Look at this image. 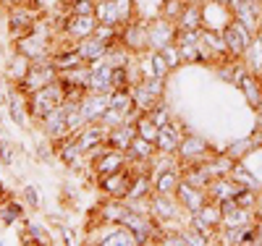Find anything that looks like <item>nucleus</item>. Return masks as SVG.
Segmentation results:
<instances>
[{
	"label": "nucleus",
	"mask_w": 262,
	"mask_h": 246,
	"mask_svg": "<svg viewBox=\"0 0 262 246\" xmlns=\"http://www.w3.org/2000/svg\"><path fill=\"white\" fill-rule=\"evenodd\" d=\"M66 102V95H63V84L60 79L45 84V86H39L34 89V92H29V113L39 121H45L55 107H60Z\"/></svg>",
	"instance_id": "obj_1"
},
{
	"label": "nucleus",
	"mask_w": 262,
	"mask_h": 246,
	"mask_svg": "<svg viewBox=\"0 0 262 246\" xmlns=\"http://www.w3.org/2000/svg\"><path fill=\"white\" fill-rule=\"evenodd\" d=\"M223 42H226V50L231 53V55H242V53H247L249 50V44H252V34H249V29L242 24V21H231V24H226L223 27Z\"/></svg>",
	"instance_id": "obj_2"
},
{
	"label": "nucleus",
	"mask_w": 262,
	"mask_h": 246,
	"mask_svg": "<svg viewBox=\"0 0 262 246\" xmlns=\"http://www.w3.org/2000/svg\"><path fill=\"white\" fill-rule=\"evenodd\" d=\"M107 105H111V92H107V95H95V92L86 95L79 102V113H81L84 126L86 123H100L102 116H105V110H107Z\"/></svg>",
	"instance_id": "obj_3"
},
{
	"label": "nucleus",
	"mask_w": 262,
	"mask_h": 246,
	"mask_svg": "<svg viewBox=\"0 0 262 246\" xmlns=\"http://www.w3.org/2000/svg\"><path fill=\"white\" fill-rule=\"evenodd\" d=\"M42 126H45L48 139H53V142L66 139V133L71 131V123H69V102H63L60 107H55L53 113L42 121Z\"/></svg>",
	"instance_id": "obj_4"
},
{
	"label": "nucleus",
	"mask_w": 262,
	"mask_h": 246,
	"mask_svg": "<svg viewBox=\"0 0 262 246\" xmlns=\"http://www.w3.org/2000/svg\"><path fill=\"white\" fill-rule=\"evenodd\" d=\"M90 92H95V95L113 92V63L107 58L95 63V69L90 74Z\"/></svg>",
	"instance_id": "obj_5"
},
{
	"label": "nucleus",
	"mask_w": 262,
	"mask_h": 246,
	"mask_svg": "<svg viewBox=\"0 0 262 246\" xmlns=\"http://www.w3.org/2000/svg\"><path fill=\"white\" fill-rule=\"evenodd\" d=\"M207 191L205 189H200V186H191L189 181H184L181 178V184H179V189H176V196H179V205L184 207V210H189L191 215H196L205 205H207V196H205Z\"/></svg>",
	"instance_id": "obj_6"
},
{
	"label": "nucleus",
	"mask_w": 262,
	"mask_h": 246,
	"mask_svg": "<svg viewBox=\"0 0 262 246\" xmlns=\"http://www.w3.org/2000/svg\"><path fill=\"white\" fill-rule=\"evenodd\" d=\"M107 133H111V128H107L105 123H86V128L76 137V144H79L81 154L100 149V144L107 142Z\"/></svg>",
	"instance_id": "obj_7"
},
{
	"label": "nucleus",
	"mask_w": 262,
	"mask_h": 246,
	"mask_svg": "<svg viewBox=\"0 0 262 246\" xmlns=\"http://www.w3.org/2000/svg\"><path fill=\"white\" fill-rule=\"evenodd\" d=\"M18 53L27 55L29 60H42L48 55V39L39 29H32L29 34H24L18 39Z\"/></svg>",
	"instance_id": "obj_8"
},
{
	"label": "nucleus",
	"mask_w": 262,
	"mask_h": 246,
	"mask_svg": "<svg viewBox=\"0 0 262 246\" xmlns=\"http://www.w3.org/2000/svg\"><path fill=\"white\" fill-rule=\"evenodd\" d=\"M176 34H179V27H173L168 18H160L149 27V48L152 50H163L168 44L176 42Z\"/></svg>",
	"instance_id": "obj_9"
},
{
	"label": "nucleus",
	"mask_w": 262,
	"mask_h": 246,
	"mask_svg": "<svg viewBox=\"0 0 262 246\" xmlns=\"http://www.w3.org/2000/svg\"><path fill=\"white\" fill-rule=\"evenodd\" d=\"M76 50H79V55H81V60L84 63H97V60H102L105 55H107V42H102L100 37H84V39H79V44H76Z\"/></svg>",
	"instance_id": "obj_10"
},
{
	"label": "nucleus",
	"mask_w": 262,
	"mask_h": 246,
	"mask_svg": "<svg viewBox=\"0 0 262 246\" xmlns=\"http://www.w3.org/2000/svg\"><path fill=\"white\" fill-rule=\"evenodd\" d=\"M181 142H184V137L179 133V128L173 126V123H165V126H160V131H158L155 149L163 152V154H173V152H179Z\"/></svg>",
	"instance_id": "obj_11"
},
{
	"label": "nucleus",
	"mask_w": 262,
	"mask_h": 246,
	"mask_svg": "<svg viewBox=\"0 0 262 246\" xmlns=\"http://www.w3.org/2000/svg\"><path fill=\"white\" fill-rule=\"evenodd\" d=\"M97 16H79L74 13L69 21H66V32H69L74 39H84V37H92L97 29Z\"/></svg>",
	"instance_id": "obj_12"
},
{
	"label": "nucleus",
	"mask_w": 262,
	"mask_h": 246,
	"mask_svg": "<svg viewBox=\"0 0 262 246\" xmlns=\"http://www.w3.org/2000/svg\"><path fill=\"white\" fill-rule=\"evenodd\" d=\"M137 139V123L131 126V123H121V126H116V128H111V133H107V147H116V149H123V152H128V147H131V142Z\"/></svg>",
	"instance_id": "obj_13"
},
{
	"label": "nucleus",
	"mask_w": 262,
	"mask_h": 246,
	"mask_svg": "<svg viewBox=\"0 0 262 246\" xmlns=\"http://www.w3.org/2000/svg\"><path fill=\"white\" fill-rule=\"evenodd\" d=\"M58 79V69L53 63H48V65H37V69H29V74H27V79L21 81L29 92H34V89H39V86H45V84H50V81H55Z\"/></svg>",
	"instance_id": "obj_14"
},
{
	"label": "nucleus",
	"mask_w": 262,
	"mask_h": 246,
	"mask_svg": "<svg viewBox=\"0 0 262 246\" xmlns=\"http://www.w3.org/2000/svg\"><path fill=\"white\" fill-rule=\"evenodd\" d=\"M179 158L184 163H189V165L196 163V160H202V158H207V142L200 139V137H186L181 142V147H179Z\"/></svg>",
	"instance_id": "obj_15"
},
{
	"label": "nucleus",
	"mask_w": 262,
	"mask_h": 246,
	"mask_svg": "<svg viewBox=\"0 0 262 246\" xmlns=\"http://www.w3.org/2000/svg\"><path fill=\"white\" fill-rule=\"evenodd\" d=\"M123 165H126L123 149L111 147L105 154H97V175H111V173H118V170H123Z\"/></svg>",
	"instance_id": "obj_16"
},
{
	"label": "nucleus",
	"mask_w": 262,
	"mask_h": 246,
	"mask_svg": "<svg viewBox=\"0 0 262 246\" xmlns=\"http://www.w3.org/2000/svg\"><path fill=\"white\" fill-rule=\"evenodd\" d=\"M181 184V175L176 168H163L155 173V181H152V189H155L158 194H176Z\"/></svg>",
	"instance_id": "obj_17"
},
{
	"label": "nucleus",
	"mask_w": 262,
	"mask_h": 246,
	"mask_svg": "<svg viewBox=\"0 0 262 246\" xmlns=\"http://www.w3.org/2000/svg\"><path fill=\"white\" fill-rule=\"evenodd\" d=\"M168 71H170V63L163 55V50H152L147 55V63H144V79H158V76L165 79Z\"/></svg>",
	"instance_id": "obj_18"
},
{
	"label": "nucleus",
	"mask_w": 262,
	"mask_h": 246,
	"mask_svg": "<svg viewBox=\"0 0 262 246\" xmlns=\"http://www.w3.org/2000/svg\"><path fill=\"white\" fill-rule=\"evenodd\" d=\"M100 243H102V246H137L139 241H137V236H134V231H131V228L118 226L116 231L105 233V236L100 238Z\"/></svg>",
	"instance_id": "obj_19"
},
{
	"label": "nucleus",
	"mask_w": 262,
	"mask_h": 246,
	"mask_svg": "<svg viewBox=\"0 0 262 246\" xmlns=\"http://www.w3.org/2000/svg\"><path fill=\"white\" fill-rule=\"evenodd\" d=\"M238 86L244 89V97H247V102L252 107H262V86H259L257 76L242 74V76H238Z\"/></svg>",
	"instance_id": "obj_20"
},
{
	"label": "nucleus",
	"mask_w": 262,
	"mask_h": 246,
	"mask_svg": "<svg viewBox=\"0 0 262 246\" xmlns=\"http://www.w3.org/2000/svg\"><path fill=\"white\" fill-rule=\"evenodd\" d=\"M202 21H205L202 8H196L194 3H189L186 8H181V16H179V29H194V32H200V29H202Z\"/></svg>",
	"instance_id": "obj_21"
},
{
	"label": "nucleus",
	"mask_w": 262,
	"mask_h": 246,
	"mask_svg": "<svg viewBox=\"0 0 262 246\" xmlns=\"http://www.w3.org/2000/svg\"><path fill=\"white\" fill-rule=\"evenodd\" d=\"M123 42L128 50H144V48H149V29L147 27H128L123 34Z\"/></svg>",
	"instance_id": "obj_22"
},
{
	"label": "nucleus",
	"mask_w": 262,
	"mask_h": 246,
	"mask_svg": "<svg viewBox=\"0 0 262 246\" xmlns=\"http://www.w3.org/2000/svg\"><path fill=\"white\" fill-rule=\"evenodd\" d=\"M95 16L100 24H107V27H116L121 16H118V3L116 0H100L97 8H95Z\"/></svg>",
	"instance_id": "obj_23"
},
{
	"label": "nucleus",
	"mask_w": 262,
	"mask_h": 246,
	"mask_svg": "<svg viewBox=\"0 0 262 246\" xmlns=\"http://www.w3.org/2000/svg\"><path fill=\"white\" fill-rule=\"evenodd\" d=\"M170 196L173 194H158L155 191V196H152V202H149V210L158 212L160 217H176L179 207H176V202H173Z\"/></svg>",
	"instance_id": "obj_24"
},
{
	"label": "nucleus",
	"mask_w": 262,
	"mask_h": 246,
	"mask_svg": "<svg viewBox=\"0 0 262 246\" xmlns=\"http://www.w3.org/2000/svg\"><path fill=\"white\" fill-rule=\"evenodd\" d=\"M8 27H11V32L13 34H29L34 27H32V16L24 11V8H11V13H8Z\"/></svg>",
	"instance_id": "obj_25"
},
{
	"label": "nucleus",
	"mask_w": 262,
	"mask_h": 246,
	"mask_svg": "<svg viewBox=\"0 0 262 246\" xmlns=\"http://www.w3.org/2000/svg\"><path fill=\"white\" fill-rule=\"evenodd\" d=\"M158 131H160V126L152 121L149 116H142L137 121V137H142V139H147L152 144H155V139H158Z\"/></svg>",
	"instance_id": "obj_26"
},
{
	"label": "nucleus",
	"mask_w": 262,
	"mask_h": 246,
	"mask_svg": "<svg viewBox=\"0 0 262 246\" xmlns=\"http://www.w3.org/2000/svg\"><path fill=\"white\" fill-rule=\"evenodd\" d=\"M128 154H134L137 160H149L152 154H155V144L142 139V137H137L134 142H131V147H128Z\"/></svg>",
	"instance_id": "obj_27"
},
{
	"label": "nucleus",
	"mask_w": 262,
	"mask_h": 246,
	"mask_svg": "<svg viewBox=\"0 0 262 246\" xmlns=\"http://www.w3.org/2000/svg\"><path fill=\"white\" fill-rule=\"evenodd\" d=\"M29 63H32V60H29L27 55L18 53V55L13 58V63H11V79H13V81H24L27 74H29Z\"/></svg>",
	"instance_id": "obj_28"
},
{
	"label": "nucleus",
	"mask_w": 262,
	"mask_h": 246,
	"mask_svg": "<svg viewBox=\"0 0 262 246\" xmlns=\"http://www.w3.org/2000/svg\"><path fill=\"white\" fill-rule=\"evenodd\" d=\"M131 95H134V105H137V107H142L144 113H147L149 107H155V105H158V97H152V95L147 92V89H144L142 84H139V86H137Z\"/></svg>",
	"instance_id": "obj_29"
},
{
	"label": "nucleus",
	"mask_w": 262,
	"mask_h": 246,
	"mask_svg": "<svg viewBox=\"0 0 262 246\" xmlns=\"http://www.w3.org/2000/svg\"><path fill=\"white\" fill-rule=\"evenodd\" d=\"M223 222H226V226H231V228L247 226V222H249V217H247V207H233L231 212L223 215Z\"/></svg>",
	"instance_id": "obj_30"
},
{
	"label": "nucleus",
	"mask_w": 262,
	"mask_h": 246,
	"mask_svg": "<svg viewBox=\"0 0 262 246\" xmlns=\"http://www.w3.org/2000/svg\"><path fill=\"white\" fill-rule=\"evenodd\" d=\"M18 217H21V205H18V202H6V205H0V220H3L6 226H13Z\"/></svg>",
	"instance_id": "obj_31"
},
{
	"label": "nucleus",
	"mask_w": 262,
	"mask_h": 246,
	"mask_svg": "<svg viewBox=\"0 0 262 246\" xmlns=\"http://www.w3.org/2000/svg\"><path fill=\"white\" fill-rule=\"evenodd\" d=\"M249 48H252L249 50V65H252V71H262V37L254 39Z\"/></svg>",
	"instance_id": "obj_32"
},
{
	"label": "nucleus",
	"mask_w": 262,
	"mask_h": 246,
	"mask_svg": "<svg viewBox=\"0 0 262 246\" xmlns=\"http://www.w3.org/2000/svg\"><path fill=\"white\" fill-rule=\"evenodd\" d=\"M11 118L16 126H24L27 123V116H24V105H21V100L16 95H11Z\"/></svg>",
	"instance_id": "obj_33"
},
{
	"label": "nucleus",
	"mask_w": 262,
	"mask_h": 246,
	"mask_svg": "<svg viewBox=\"0 0 262 246\" xmlns=\"http://www.w3.org/2000/svg\"><path fill=\"white\" fill-rule=\"evenodd\" d=\"M113 89H128V71H126V65H113Z\"/></svg>",
	"instance_id": "obj_34"
},
{
	"label": "nucleus",
	"mask_w": 262,
	"mask_h": 246,
	"mask_svg": "<svg viewBox=\"0 0 262 246\" xmlns=\"http://www.w3.org/2000/svg\"><path fill=\"white\" fill-rule=\"evenodd\" d=\"M95 8H97V3L95 0H74V13H79V16H95Z\"/></svg>",
	"instance_id": "obj_35"
},
{
	"label": "nucleus",
	"mask_w": 262,
	"mask_h": 246,
	"mask_svg": "<svg viewBox=\"0 0 262 246\" xmlns=\"http://www.w3.org/2000/svg\"><path fill=\"white\" fill-rule=\"evenodd\" d=\"M147 116L155 121L158 126H165V123H170V116H168V110L163 107V105H155V107H149L147 110Z\"/></svg>",
	"instance_id": "obj_36"
},
{
	"label": "nucleus",
	"mask_w": 262,
	"mask_h": 246,
	"mask_svg": "<svg viewBox=\"0 0 262 246\" xmlns=\"http://www.w3.org/2000/svg\"><path fill=\"white\" fill-rule=\"evenodd\" d=\"M163 55H165L168 63H170V71H173V69H179V63H181V50H179V44H176V42L168 44V48H163Z\"/></svg>",
	"instance_id": "obj_37"
},
{
	"label": "nucleus",
	"mask_w": 262,
	"mask_h": 246,
	"mask_svg": "<svg viewBox=\"0 0 262 246\" xmlns=\"http://www.w3.org/2000/svg\"><path fill=\"white\" fill-rule=\"evenodd\" d=\"M163 84H165V79H160V76H158V79H144V81H142V86L147 89L152 97H158V100H160V95H163Z\"/></svg>",
	"instance_id": "obj_38"
},
{
	"label": "nucleus",
	"mask_w": 262,
	"mask_h": 246,
	"mask_svg": "<svg viewBox=\"0 0 262 246\" xmlns=\"http://www.w3.org/2000/svg\"><path fill=\"white\" fill-rule=\"evenodd\" d=\"M249 147H252V139H242V142L231 144V147H228V158H231V160H238V158H242V154H244Z\"/></svg>",
	"instance_id": "obj_39"
},
{
	"label": "nucleus",
	"mask_w": 262,
	"mask_h": 246,
	"mask_svg": "<svg viewBox=\"0 0 262 246\" xmlns=\"http://www.w3.org/2000/svg\"><path fill=\"white\" fill-rule=\"evenodd\" d=\"M21 196H24V205L27 207H32V210L39 207V196H37V189L34 186H24V189H21Z\"/></svg>",
	"instance_id": "obj_40"
},
{
	"label": "nucleus",
	"mask_w": 262,
	"mask_h": 246,
	"mask_svg": "<svg viewBox=\"0 0 262 246\" xmlns=\"http://www.w3.org/2000/svg\"><path fill=\"white\" fill-rule=\"evenodd\" d=\"M184 238H186V246L191 243V246H207L210 243V238L202 233V231H189V233H184Z\"/></svg>",
	"instance_id": "obj_41"
},
{
	"label": "nucleus",
	"mask_w": 262,
	"mask_h": 246,
	"mask_svg": "<svg viewBox=\"0 0 262 246\" xmlns=\"http://www.w3.org/2000/svg\"><path fill=\"white\" fill-rule=\"evenodd\" d=\"M0 163H3V165L13 163V149H11L8 142H0Z\"/></svg>",
	"instance_id": "obj_42"
},
{
	"label": "nucleus",
	"mask_w": 262,
	"mask_h": 246,
	"mask_svg": "<svg viewBox=\"0 0 262 246\" xmlns=\"http://www.w3.org/2000/svg\"><path fill=\"white\" fill-rule=\"evenodd\" d=\"M118 3V16H121V21H128V16H131V0H116Z\"/></svg>",
	"instance_id": "obj_43"
},
{
	"label": "nucleus",
	"mask_w": 262,
	"mask_h": 246,
	"mask_svg": "<svg viewBox=\"0 0 262 246\" xmlns=\"http://www.w3.org/2000/svg\"><path fill=\"white\" fill-rule=\"evenodd\" d=\"M32 236H34V241H37V243H50L48 231H42V228H37V226H32Z\"/></svg>",
	"instance_id": "obj_44"
},
{
	"label": "nucleus",
	"mask_w": 262,
	"mask_h": 246,
	"mask_svg": "<svg viewBox=\"0 0 262 246\" xmlns=\"http://www.w3.org/2000/svg\"><path fill=\"white\" fill-rule=\"evenodd\" d=\"M163 243H170V246H186V238L179 236V233H173V236H165Z\"/></svg>",
	"instance_id": "obj_45"
},
{
	"label": "nucleus",
	"mask_w": 262,
	"mask_h": 246,
	"mask_svg": "<svg viewBox=\"0 0 262 246\" xmlns=\"http://www.w3.org/2000/svg\"><path fill=\"white\" fill-rule=\"evenodd\" d=\"M233 71H236L233 65H231V69H228V65H223V69H221V79H223V81H238Z\"/></svg>",
	"instance_id": "obj_46"
},
{
	"label": "nucleus",
	"mask_w": 262,
	"mask_h": 246,
	"mask_svg": "<svg viewBox=\"0 0 262 246\" xmlns=\"http://www.w3.org/2000/svg\"><path fill=\"white\" fill-rule=\"evenodd\" d=\"M63 238H66V243H74L76 238H74V231L71 228H63Z\"/></svg>",
	"instance_id": "obj_47"
},
{
	"label": "nucleus",
	"mask_w": 262,
	"mask_h": 246,
	"mask_svg": "<svg viewBox=\"0 0 262 246\" xmlns=\"http://www.w3.org/2000/svg\"><path fill=\"white\" fill-rule=\"evenodd\" d=\"M249 3H254V0H231V6H233V8H238V6H249Z\"/></svg>",
	"instance_id": "obj_48"
},
{
	"label": "nucleus",
	"mask_w": 262,
	"mask_h": 246,
	"mask_svg": "<svg viewBox=\"0 0 262 246\" xmlns=\"http://www.w3.org/2000/svg\"><path fill=\"white\" fill-rule=\"evenodd\" d=\"M184 3H186V6H189V3H196V0H184Z\"/></svg>",
	"instance_id": "obj_49"
}]
</instances>
